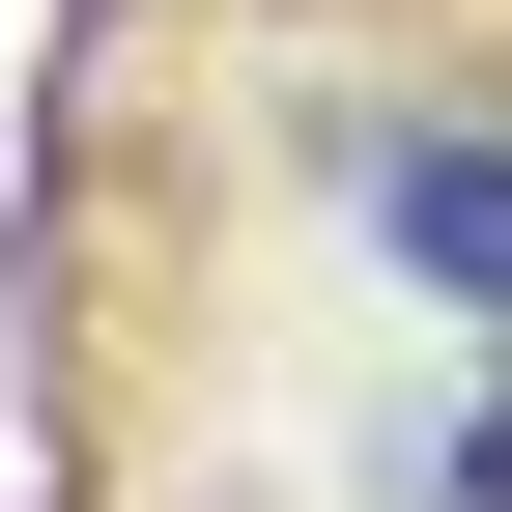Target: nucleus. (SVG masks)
Returning <instances> with one entry per match:
<instances>
[{
  "label": "nucleus",
  "mask_w": 512,
  "mask_h": 512,
  "mask_svg": "<svg viewBox=\"0 0 512 512\" xmlns=\"http://www.w3.org/2000/svg\"><path fill=\"white\" fill-rule=\"evenodd\" d=\"M427 512H512V399H456V456H427Z\"/></svg>",
  "instance_id": "2"
},
{
  "label": "nucleus",
  "mask_w": 512,
  "mask_h": 512,
  "mask_svg": "<svg viewBox=\"0 0 512 512\" xmlns=\"http://www.w3.org/2000/svg\"><path fill=\"white\" fill-rule=\"evenodd\" d=\"M370 228L427 256V313H484V342H512V143H370Z\"/></svg>",
  "instance_id": "1"
}]
</instances>
